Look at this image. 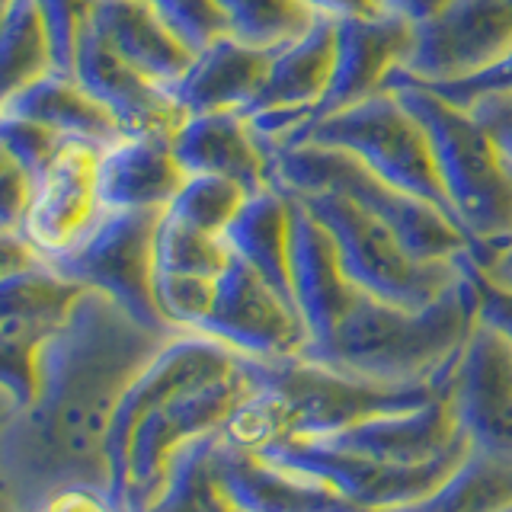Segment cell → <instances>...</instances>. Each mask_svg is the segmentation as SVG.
I'll return each mask as SVG.
<instances>
[{
    "mask_svg": "<svg viewBox=\"0 0 512 512\" xmlns=\"http://www.w3.org/2000/svg\"><path fill=\"white\" fill-rule=\"evenodd\" d=\"M170 336L176 333L138 324L100 292L77 295L39 346L36 394L0 426V512H42L71 487L109 493L112 413L128 381Z\"/></svg>",
    "mask_w": 512,
    "mask_h": 512,
    "instance_id": "1",
    "label": "cell"
},
{
    "mask_svg": "<svg viewBox=\"0 0 512 512\" xmlns=\"http://www.w3.org/2000/svg\"><path fill=\"white\" fill-rule=\"evenodd\" d=\"M474 324V288L464 260L458 285L426 308H400L356 288L324 340L301 349V359L394 388L442 384Z\"/></svg>",
    "mask_w": 512,
    "mask_h": 512,
    "instance_id": "2",
    "label": "cell"
},
{
    "mask_svg": "<svg viewBox=\"0 0 512 512\" xmlns=\"http://www.w3.org/2000/svg\"><path fill=\"white\" fill-rule=\"evenodd\" d=\"M253 394L234 410L218 436L247 452L282 439H320L336 429L391 410H407L429 400L442 384H375L340 375L301 356L250 359Z\"/></svg>",
    "mask_w": 512,
    "mask_h": 512,
    "instance_id": "3",
    "label": "cell"
},
{
    "mask_svg": "<svg viewBox=\"0 0 512 512\" xmlns=\"http://www.w3.org/2000/svg\"><path fill=\"white\" fill-rule=\"evenodd\" d=\"M384 90L404 103L429 138L452 221L474 266H487L512 237V167L471 109L445 103L420 80L394 71Z\"/></svg>",
    "mask_w": 512,
    "mask_h": 512,
    "instance_id": "4",
    "label": "cell"
},
{
    "mask_svg": "<svg viewBox=\"0 0 512 512\" xmlns=\"http://www.w3.org/2000/svg\"><path fill=\"white\" fill-rule=\"evenodd\" d=\"M266 183L282 196H308V192H340L362 212L391 228L416 260L452 263L468 253V240L439 208L410 196V192L384 183L356 157L324 144L298 141L266 151Z\"/></svg>",
    "mask_w": 512,
    "mask_h": 512,
    "instance_id": "5",
    "label": "cell"
},
{
    "mask_svg": "<svg viewBox=\"0 0 512 512\" xmlns=\"http://www.w3.org/2000/svg\"><path fill=\"white\" fill-rule=\"evenodd\" d=\"M288 199L301 202L327 231L340 256L343 276L365 295L400 304V308H426L464 276L468 256L452 263L416 260L391 228H384L378 218L362 212L340 192H308V196Z\"/></svg>",
    "mask_w": 512,
    "mask_h": 512,
    "instance_id": "6",
    "label": "cell"
},
{
    "mask_svg": "<svg viewBox=\"0 0 512 512\" xmlns=\"http://www.w3.org/2000/svg\"><path fill=\"white\" fill-rule=\"evenodd\" d=\"M253 394L250 359L240 356L228 372L212 375L192 388L151 407L132 429L122 471V512H144L164 487L170 461L183 445L221 432L234 410Z\"/></svg>",
    "mask_w": 512,
    "mask_h": 512,
    "instance_id": "7",
    "label": "cell"
},
{
    "mask_svg": "<svg viewBox=\"0 0 512 512\" xmlns=\"http://www.w3.org/2000/svg\"><path fill=\"white\" fill-rule=\"evenodd\" d=\"M298 141L346 151L375 176H381L384 183L410 192V196L439 208L445 218H452L423 125L394 93L381 90L359 106L317 119L304 128Z\"/></svg>",
    "mask_w": 512,
    "mask_h": 512,
    "instance_id": "8",
    "label": "cell"
},
{
    "mask_svg": "<svg viewBox=\"0 0 512 512\" xmlns=\"http://www.w3.org/2000/svg\"><path fill=\"white\" fill-rule=\"evenodd\" d=\"M160 212H100L84 237L45 260L61 279L100 292L157 333H180L154 304V228Z\"/></svg>",
    "mask_w": 512,
    "mask_h": 512,
    "instance_id": "9",
    "label": "cell"
},
{
    "mask_svg": "<svg viewBox=\"0 0 512 512\" xmlns=\"http://www.w3.org/2000/svg\"><path fill=\"white\" fill-rule=\"evenodd\" d=\"M256 455L279 464V468L317 477L320 484H327L330 490L346 496L349 503L368 512H397L426 500L468 452L410 468V464H391L356 452H343V448L324 445L317 439H282L263 445Z\"/></svg>",
    "mask_w": 512,
    "mask_h": 512,
    "instance_id": "10",
    "label": "cell"
},
{
    "mask_svg": "<svg viewBox=\"0 0 512 512\" xmlns=\"http://www.w3.org/2000/svg\"><path fill=\"white\" fill-rule=\"evenodd\" d=\"M445 400L468 452L512 464V343L474 324L448 368Z\"/></svg>",
    "mask_w": 512,
    "mask_h": 512,
    "instance_id": "11",
    "label": "cell"
},
{
    "mask_svg": "<svg viewBox=\"0 0 512 512\" xmlns=\"http://www.w3.org/2000/svg\"><path fill=\"white\" fill-rule=\"evenodd\" d=\"M192 333L212 336L240 356L263 362L301 356L308 343L295 304L285 301L237 256H231L228 266L218 272L212 304Z\"/></svg>",
    "mask_w": 512,
    "mask_h": 512,
    "instance_id": "12",
    "label": "cell"
},
{
    "mask_svg": "<svg viewBox=\"0 0 512 512\" xmlns=\"http://www.w3.org/2000/svg\"><path fill=\"white\" fill-rule=\"evenodd\" d=\"M333 48L336 23L324 16H314V23L301 36L272 48L263 87L244 109L263 151L292 144L304 132L314 106L330 84Z\"/></svg>",
    "mask_w": 512,
    "mask_h": 512,
    "instance_id": "13",
    "label": "cell"
},
{
    "mask_svg": "<svg viewBox=\"0 0 512 512\" xmlns=\"http://www.w3.org/2000/svg\"><path fill=\"white\" fill-rule=\"evenodd\" d=\"M512 45V0H448L445 10L413 26V48L400 71L423 84L468 77Z\"/></svg>",
    "mask_w": 512,
    "mask_h": 512,
    "instance_id": "14",
    "label": "cell"
},
{
    "mask_svg": "<svg viewBox=\"0 0 512 512\" xmlns=\"http://www.w3.org/2000/svg\"><path fill=\"white\" fill-rule=\"evenodd\" d=\"M410 48H413V26L394 13H381L372 16V20H336L330 84L324 96H320V103L314 106L308 125L333 116V112H343L372 100L375 93L384 90V80L407 64Z\"/></svg>",
    "mask_w": 512,
    "mask_h": 512,
    "instance_id": "15",
    "label": "cell"
},
{
    "mask_svg": "<svg viewBox=\"0 0 512 512\" xmlns=\"http://www.w3.org/2000/svg\"><path fill=\"white\" fill-rule=\"evenodd\" d=\"M96 151L87 144H68L29 189L20 234L39 260H52L77 244L100 215L93 186Z\"/></svg>",
    "mask_w": 512,
    "mask_h": 512,
    "instance_id": "16",
    "label": "cell"
},
{
    "mask_svg": "<svg viewBox=\"0 0 512 512\" xmlns=\"http://www.w3.org/2000/svg\"><path fill=\"white\" fill-rule=\"evenodd\" d=\"M317 442L356 452L365 458L391 461V464H429L448 455L468 452L461 432L455 426L452 407L445 400V388L436 391L429 400L407 410H391L359 420L346 429H336L330 436H320Z\"/></svg>",
    "mask_w": 512,
    "mask_h": 512,
    "instance_id": "17",
    "label": "cell"
},
{
    "mask_svg": "<svg viewBox=\"0 0 512 512\" xmlns=\"http://www.w3.org/2000/svg\"><path fill=\"white\" fill-rule=\"evenodd\" d=\"M71 74L109 112L119 132H173L183 119L167 87L154 84L151 77L119 58L90 26L80 32Z\"/></svg>",
    "mask_w": 512,
    "mask_h": 512,
    "instance_id": "18",
    "label": "cell"
},
{
    "mask_svg": "<svg viewBox=\"0 0 512 512\" xmlns=\"http://www.w3.org/2000/svg\"><path fill=\"white\" fill-rule=\"evenodd\" d=\"M183 183L170 132H122L96 151L93 186L100 212H164Z\"/></svg>",
    "mask_w": 512,
    "mask_h": 512,
    "instance_id": "19",
    "label": "cell"
},
{
    "mask_svg": "<svg viewBox=\"0 0 512 512\" xmlns=\"http://www.w3.org/2000/svg\"><path fill=\"white\" fill-rule=\"evenodd\" d=\"M170 151L183 176H224L256 192L266 183V151L244 112H186L170 132Z\"/></svg>",
    "mask_w": 512,
    "mask_h": 512,
    "instance_id": "20",
    "label": "cell"
},
{
    "mask_svg": "<svg viewBox=\"0 0 512 512\" xmlns=\"http://www.w3.org/2000/svg\"><path fill=\"white\" fill-rule=\"evenodd\" d=\"M215 471L240 512H368L317 477L279 468L221 436L215 442Z\"/></svg>",
    "mask_w": 512,
    "mask_h": 512,
    "instance_id": "21",
    "label": "cell"
},
{
    "mask_svg": "<svg viewBox=\"0 0 512 512\" xmlns=\"http://www.w3.org/2000/svg\"><path fill=\"white\" fill-rule=\"evenodd\" d=\"M272 48L240 42L231 32L192 52L186 71L167 87L173 106L183 112H244L260 93Z\"/></svg>",
    "mask_w": 512,
    "mask_h": 512,
    "instance_id": "22",
    "label": "cell"
},
{
    "mask_svg": "<svg viewBox=\"0 0 512 512\" xmlns=\"http://www.w3.org/2000/svg\"><path fill=\"white\" fill-rule=\"evenodd\" d=\"M288 199V196H285ZM292 202V234H288V272H292V295L295 308L304 324L308 343L304 349L320 343L333 327V320L346 308L349 295L356 292L343 276L340 256L333 250L327 231L311 218L301 202Z\"/></svg>",
    "mask_w": 512,
    "mask_h": 512,
    "instance_id": "23",
    "label": "cell"
},
{
    "mask_svg": "<svg viewBox=\"0 0 512 512\" xmlns=\"http://www.w3.org/2000/svg\"><path fill=\"white\" fill-rule=\"evenodd\" d=\"M87 26L160 87H170L192 58L148 0H93Z\"/></svg>",
    "mask_w": 512,
    "mask_h": 512,
    "instance_id": "24",
    "label": "cell"
},
{
    "mask_svg": "<svg viewBox=\"0 0 512 512\" xmlns=\"http://www.w3.org/2000/svg\"><path fill=\"white\" fill-rule=\"evenodd\" d=\"M0 109L26 116L52 128L68 144H87L93 151L106 148L109 141L122 135L119 125L109 119V112L77 84L74 74L58 68H48L45 74H39L20 93H13Z\"/></svg>",
    "mask_w": 512,
    "mask_h": 512,
    "instance_id": "25",
    "label": "cell"
},
{
    "mask_svg": "<svg viewBox=\"0 0 512 512\" xmlns=\"http://www.w3.org/2000/svg\"><path fill=\"white\" fill-rule=\"evenodd\" d=\"M288 234H292V202L279 189L263 186L247 192L237 215L221 231V240L231 256L247 263L285 301L295 304L292 272H288Z\"/></svg>",
    "mask_w": 512,
    "mask_h": 512,
    "instance_id": "26",
    "label": "cell"
},
{
    "mask_svg": "<svg viewBox=\"0 0 512 512\" xmlns=\"http://www.w3.org/2000/svg\"><path fill=\"white\" fill-rule=\"evenodd\" d=\"M215 442L218 432L183 445L144 512H240L215 471Z\"/></svg>",
    "mask_w": 512,
    "mask_h": 512,
    "instance_id": "27",
    "label": "cell"
},
{
    "mask_svg": "<svg viewBox=\"0 0 512 512\" xmlns=\"http://www.w3.org/2000/svg\"><path fill=\"white\" fill-rule=\"evenodd\" d=\"M512 506V464L468 452L426 500L397 512H506Z\"/></svg>",
    "mask_w": 512,
    "mask_h": 512,
    "instance_id": "28",
    "label": "cell"
},
{
    "mask_svg": "<svg viewBox=\"0 0 512 512\" xmlns=\"http://www.w3.org/2000/svg\"><path fill=\"white\" fill-rule=\"evenodd\" d=\"M52 68V48L32 0H10L0 23V106Z\"/></svg>",
    "mask_w": 512,
    "mask_h": 512,
    "instance_id": "29",
    "label": "cell"
},
{
    "mask_svg": "<svg viewBox=\"0 0 512 512\" xmlns=\"http://www.w3.org/2000/svg\"><path fill=\"white\" fill-rule=\"evenodd\" d=\"M228 260L231 253L221 237L196 231L160 212L154 228V276L215 282Z\"/></svg>",
    "mask_w": 512,
    "mask_h": 512,
    "instance_id": "30",
    "label": "cell"
},
{
    "mask_svg": "<svg viewBox=\"0 0 512 512\" xmlns=\"http://www.w3.org/2000/svg\"><path fill=\"white\" fill-rule=\"evenodd\" d=\"M215 7L231 36L256 48H276L314 23L298 0H215Z\"/></svg>",
    "mask_w": 512,
    "mask_h": 512,
    "instance_id": "31",
    "label": "cell"
},
{
    "mask_svg": "<svg viewBox=\"0 0 512 512\" xmlns=\"http://www.w3.org/2000/svg\"><path fill=\"white\" fill-rule=\"evenodd\" d=\"M247 199V189L224 176H183L180 189L164 208V215L189 224V228L221 237L228 221L237 215L240 202Z\"/></svg>",
    "mask_w": 512,
    "mask_h": 512,
    "instance_id": "32",
    "label": "cell"
},
{
    "mask_svg": "<svg viewBox=\"0 0 512 512\" xmlns=\"http://www.w3.org/2000/svg\"><path fill=\"white\" fill-rule=\"evenodd\" d=\"M55 330L29 317L0 314V391H7L16 407L29 404L36 394V356Z\"/></svg>",
    "mask_w": 512,
    "mask_h": 512,
    "instance_id": "33",
    "label": "cell"
},
{
    "mask_svg": "<svg viewBox=\"0 0 512 512\" xmlns=\"http://www.w3.org/2000/svg\"><path fill=\"white\" fill-rule=\"evenodd\" d=\"M0 148L7 151V157L29 176V180H36V176L68 148V141L55 135L52 128L0 109Z\"/></svg>",
    "mask_w": 512,
    "mask_h": 512,
    "instance_id": "34",
    "label": "cell"
},
{
    "mask_svg": "<svg viewBox=\"0 0 512 512\" xmlns=\"http://www.w3.org/2000/svg\"><path fill=\"white\" fill-rule=\"evenodd\" d=\"M93 0H32L36 7L48 48H52V68L71 71L74 48L80 42V32L87 29Z\"/></svg>",
    "mask_w": 512,
    "mask_h": 512,
    "instance_id": "35",
    "label": "cell"
},
{
    "mask_svg": "<svg viewBox=\"0 0 512 512\" xmlns=\"http://www.w3.org/2000/svg\"><path fill=\"white\" fill-rule=\"evenodd\" d=\"M148 4L189 52H199L202 45L218 39L221 32H228L215 0H148Z\"/></svg>",
    "mask_w": 512,
    "mask_h": 512,
    "instance_id": "36",
    "label": "cell"
},
{
    "mask_svg": "<svg viewBox=\"0 0 512 512\" xmlns=\"http://www.w3.org/2000/svg\"><path fill=\"white\" fill-rule=\"evenodd\" d=\"M423 84V80H420ZM436 96H442L445 103L464 106L468 109L477 100H487V96H506L512 93V45L500 58H493L487 68H480L468 77H455V80H436V84H423Z\"/></svg>",
    "mask_w": 512,
    "mask_h": 512,
    "instance_id": "37",
    "label": "cell"
},
{
    "mask_svg": "<svg viewBox=\"0 0 512 512\" xmlns=\"http://www.w3.org/2000/svg\"><path fill=\"white\" fill-rule=\"evenodd\" d=\"M468 276H471V288H474L477 324L496 330L503 340L512 343V288L487 279L484 272L471 263V256H468Z\"/></svg>",
    "mask_w": 512,
    "mask_h": 512,
    "instance_id": "38",
    "label": "cell"
},
{
    "mask_svg": "<svg viewBox=\"0 0 512 512\" xmlns=\"http://www.w3.org/2000/svg\"><path fill=\"white\" fill-rule=\"evenodd\" d=\"M32 180L0 148V231H20Z\"/></svg>",
    "mask_w": 512,
    "mask_h": 512,
    "instance_id": "39",
    "label": "cell"
},
{
    "mask_svg": "<svg viewBox=\"0 0 512 512\" xmlns=\"http://www.w3.org/2000/svg\"><path fill=\"white\" fill-rule=\"evenodd\" d=\"M474 112V119L490 132L496 141V148L503 151L506 164L512 167V93L506 96H487V100H477L468 106Z\"/></svg>",
    "mask_w": 512,
    "mask_h": 512,
    "instance_id": "40",
    "label": "cell"
},
{
    "mask_svg": "<svg viewBox=\"0 0 512 512\" xmlns=\"http://www.w3.org/2000/svg\"><path fill=\"white\" fill-rule=\"evenodd\" d=\"M311 16H324V20H372V16L388 13L381 0H298Z\"/></svg>",
    "mask_w": 512,
    "mask_h": 512,
    "instance_id": "41",
    "label": "cell"
},
{
    "mask_svg": "<svg viewBox=\"0 0 512 512\" xmlns=\"http://www.w3.org/2000/svg\"><path fill=\"white\" fill-rule=\"evenodd\" d=\"M42 512H122V509L112 503L109 493H103V490L71 487V490L55 493Z\"/></svg>",
    "mask_w": 512,
    "mask_h": 512,
    "instance_id": "42",
    "label": "cell"
},
{
    "mask_svg": "<svg viewBox=\"0 0 512 512\" xmlns=\"http://www.w3.org/2000/svg\"><path fill=\"white\" fill-rule=\"evenodd\" d=\"M381 4L388 13L407 20L410 26H423L429 20H436V16L445 10L448 0H381Z\"/></svg>",
    "mask_w": 512,
    "mask_h": 512,
    "instance_id": "43",
    "label": "cell"
},
{
    "mask_svg": "<svg viewBox=\"0 0 512 512\" xmlns=\"http://www.w3.org/2000/svg\"><path fill=\"white\" fill-rule=\"evenodd\" d=\"M32 260H39L36 253L29 250L26 240L16 234V231H0V279L7 276L13 269H23Z\"/></svg>",
    "mask_w": 512,
    "mask_h": 512,
    "instance_id": "44",
    "label": "cell"
},
{
    "mask_svg": "<svg viewBox=\"0 0 512 512\" xmlns=\"http://www.w3.org/2000/svg\"><path fill=\"white\" fill-rule=\"evenodd\" d=\"M480 272H484L487 279H493L496 285H506L512 288V237L506 240V247L493 256V260L487 266H477Z\"/></svg>",
    "mask_w": 512,
    "mask_h": 512,
    "instance_id": "45",
    "label": "cell"
},
{
    "mask_svg": "<svg viewBox=\"0 0 512 512\" xmlns=\"http://www.w3.org/2000/svg\"><path fill=\"white\" fill-rule=\"evenodd\" d=\"M13 410H16V400H13L7 391H0V426H4V423L10 420Z\"/></svg>",
    "mask_w": 512,
    "mask_h": 512,
    "instance_id": "46",
    "label": "cell"
},
{
    "mask_svg": "<svg viewBox=\"0 0 512 512\" xmlns=\"http://www.w3.org/2000/svg\"><path fill=\"white\" fill-rule=\"evenodd\" d=\"M7 4L10 0H0V23H4V16H7Z\"/></svg>",
    "mask_w": 512,
    "mask_h": 512,
    "instance_id": "47",
    "label": "cell"
}]
</instances>
